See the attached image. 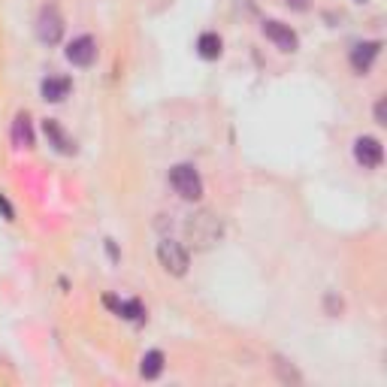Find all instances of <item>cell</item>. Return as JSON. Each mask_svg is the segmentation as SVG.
<instances>
[{"label": "cell", "mask_w": 387, "mask_h": 387, "mask_svg": "<svg viewBox=\"0 0 387 387\" xmlns=\"http://www.w3.org/2000/svg\"><path fill=\"white\" fill-rule=\"evenodd\" d=\"M354 158H357V163H363L366 170H375L384 161V148L375 136H357L354 139Z\"/></svg>", "instance_id": "cell-5"}, {"label": "cell", "mask_w": 387, "mask_h": 387, "mask_svg": "<svg viewBox=\"0 0 387 387\" xmlns=\"http://www.w3.org/2000/svg\"><path fill=\"white\" fill-rule=\"evenodd\" d=\"M12 143L19 148H34V127H30V115L19 112L12 121Z\"/></svg>", "instance_id": "cell-9"}, {"label": "cell", "mask_w": 387, "mask_h": 387, "mask_svg": "<svg viewBox=\"0 0 387 387\" xmlns=\"http://www.w3.org/2000/svg\"><path fill=\"white\" fill-rule=\"evenodd\" d=\"M287 3H291V10H296V12L309 10V0H287Z\"/></svg>", "instance_id": "cell-18"}, {"label": "cell", "mask_w": 387, "mask_h": 387, "mask_svg": "<svg viewBox=\"0 0 387 387\" xmlns=\"http://www.w3.org/2000/svg\"><path fill=\"white\" fill-rule=\"evenodd\" d=\"M37 37L43 39L46 46H55V43H61V37H64V19H61V12L55 10V6H43L37 15Z\"/></svg>", "instance_id": "cell-3"}, {"label": "cell", "mask_w": 387, "mask_h": 387, "mask_svg": "<svg viewBox=\"0 0 387 387\" xmlns=\"http://www.w3.org/2000/svg\"><path fill=\"white\" fill-rule=\"evenodd\" d=\"M97 57V43L94 37H76L73 43L67 46V61L73 64V67H91Z\"/></svg>", "instance_id": "cell-7"}, {"label": "cell", "mask_w": 387, "mask_h": 387, "mask_svg": "<svg viewBox=\"0 0 387 387\" xmlns=\"http://www.w3.org/2000/svg\"><path fill=\"white\" fill-rule=\"evenodd\" d=\"M0 212H3V218L6 221H12L15 218V212H12V206H10V200H6L3 194H0Z\"/></svg>", "instance_id": "cell-16"}, {"label": "cell", "mask_w": 387, "mask_h": 387, "mask_svg": "<svg viewBox=\"0 0 387 387\" xmlns=\"http://www.w3.org/2000/svg\"><path fill=\"white\" fill-rule=\"evenodd\" d=\"M158 260H161V267L167 269L170 276H185L188 273V251L179 242H172V240H163L158 245Z\"/></svg>", "instance_id": "cell-4"}, {"label": "cell", "mask_w": 387, "mask_h": 387, "mask_svg": "<svg viewBox=\"0 0 387 387\" xmlns=\"http://www.w3.org/2000/svg\"><path fill=\"white\" fill-rule=\"evenodd\" d=\"M103 303L112 312H118L121 318H130V321H143L145 318V309L139 306V303H134V300H115V296H106Z\"/></svg>", "instance_id": "cell-12"}, {"label": "cell", "mask_w": 387, "mask_h": 387, "mask_svg": "<svg viewBox=\"0 0 387 387\" xmlns=\"http://www.w3.org/2000/svg\"><path fill=\"white\" fill-rule=\"evenodd\" d=\"M375 121H378V125H387V106H384V100L375 103Z\"/></svg>", "instance_id": "cell-17"}, {"label": "cell", "mask_w": 387, "mask_h": 387, "mask_svg": "<svg viewBox=\"0 0 387 387\" xmlns=\"http://www.w3.org/2000/svg\"><path fill=\"white\" fill-rule=\"evenodd\" d=\"M378 52H381V43H378V39H369V43L354 46V52H351V67L357 70V73H366L369 67H372V61L378 57Z\"/></svg>", "instance_id": "cell-8"}, {"label": "cell", "mask_w": 387, "mask_h": 387, "mask_svg": "<svg viewBox=\"0 0 387 387\" xmlns=\"http://www.w3.org/2000/svg\"><path fill=\"white\" fill-rule=\"evenodd\" d=\"M221 230L224 227H221V221L212 215V212H197V215H191V221L185 224L188 240L194 245H200V249H209L212 242H218Z\"/></svg>", "instance_id": "cell-1"}, {"label": "cell", "mask_w": 387, "mask_h": 387, "mask_svg": "<svg viewBox=\"0 0 387 387\" xmlns=\"http://www.w3.org/2000/svg\"><path fill=\"white\" fill-rule=\"evenodd\" d=\"M170 185L182 200H200L203 197V179L194 163H176L170 170Z\"/></svg>", "instance_id": "cell-2"}, {"label": "cell", "mask_w": 387, "mask_h": 387, "mask_svg": "<svg viewBox=\"0 0 387 387\" xmlns=\"http://www.w3.org/2000/svg\"><path fill=\"white\" fill-rule=\"evenodd\" d=\"M43 130H46V136L52 139V145L57 148V152H64V154H73V152H76V143H73V139H70L67 134H64L57 121H52V118H48L46 125H43Z\"/></svg>", "instance_id": "cell-11"}, {"label": "cell", "mask_w": 387, "mask_h": 387, "mask_svg": "<svg viewBox=\"0 0 387 387\" xmlns=\"http://www.w3.org/2000/svg\"><path fill=\"white\" fill-rule=\"evenodd\" d=\"M197 52H200V57H206V61H218L221 52H224V43H221L218 34H200V39H197Z\"/></svg>", "instance_id": "cell-13"}, {"label": "cell", "mask_w": 387, "mask_h": 387, "mask_svg": "<svg viewBox=\"0 0 387 387\" xmlns=\"http://www.w3.org/2000/svg\"><path fill=\"white\" fill-rule=\"evenodd\" d=\"M263 34H267V39H273L276 48H282V52H296L300 48V39L291 30V24H285V21L267 19L263 21Z\"/></svg>", "instance_id": "cell-6"}, {"label": "cell", "mask_w": 387, "mask_h": 387, "mask_svg": "<svg viewBox=\"0 0 387 387\" xmlns=\"http://www.w3.org/2000/svg\"><path fill=\"white\" fill-rule=\"evenodd\" d=\"M276 369H278V372H282V378H285V381H294V384H300V381H303V378H300V372H296L294 366L287 369V363H285V360H278V363H276Z\"/></svg>", "instance_id": "cell-15"}, {"label": "cell", "mask_w": 387, "mask_h": 387, "mask_svg": "<svg viewBox=\"0 0 387 387\" xmlns=\"http://www.w3.org/2000/svg\"><path fill=\"white\" fill-rule=\"evenodd\" d=\"M70 94V79L67 76H48L43 82V100L48 103H61Z\"/></svg>", "instance_id": "cell-10"}, {"label": "cell", "mask_w": 387, "mask_h": 387, "mask_svg": "<svg viewBox=\"0 0 387 387\" xmlns=\"http://www.w3.org/2000/svg\"><path fill=\"white\" fill-rule=\"evenodd\" d=\"M161 372H163V354L161 351H145L143 363H139V375L152 381V378H158Z\"/></svg>", "instance_id": "cell-14"}, {"label": "cell", "mask_w": 387, "mask_h": 387, "mask_svg": "<svg viewBox=\"0 0 387 387\" xmlns=\"http://www.w3.org/2000/svg\"><path fill=\"white\" fill-rule=\"evenodd\" d=\"M357 3H363V0H357Z\"/></svg>", "instance_id": "cell-19"}]
</instances>
